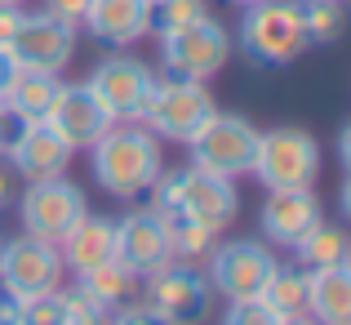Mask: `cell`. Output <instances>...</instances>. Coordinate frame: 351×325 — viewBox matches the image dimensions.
<instances>
[{"mask_svg": "<svg viewBox=\"0 0 351 325\" xmlns=\"http://www.w3.org/2000/svg\"><path fill=\"white\" fill-rule=\"evenodd\" d=\"M143 303L169 325H205L209 317V281L200 267L187 263H165L143 276Z\"/></svg>", "mask_w": 351, "mask_h": 325, "instance_id": "9", "label": "cell"}, {"mask_svg": "<svg viewBox=\"0 0 351 325\" xmlns=\"http://www.w3.org/2000/svg\"><path fill=\"white\" fill-rule=\"evenodd\" d=\"M9 54H14V63L23 71H49V76H58L76 58V27L45 14V9L40 14H23Z\"/></svg>", "mask_w": 351, "mask_h": 325, "instance_id": "12", "label": "cell"}, {"mask_svg": "<svg viewBox=\"0 0 351 325\" xmlns=\"http://www.w3.org/2000/svg\"><path fill=\"white\" fill-rule=\"evenodd\" d=\"M94 89V98L112 111V120H138L147 107V94L156 85V71L134 54H112L94 67V76L85 80Z\"/></svg>", "mask_w": 351, "mask_h": 325, "instance_id": "13", "label": "cell"}, {"mask_svg": "<svg viewBox=\"0 0 351 325\" xmlns=\"http://www.w3.org/2000/svg\"><path fill=\"white\" fill-rule=\"evenodd\" d=\"M267 192L276 188H316L320 183V143L298 125H280L258 134L254 165H249Z\"/></svg>", "mask_w": 351, "mask_h": 325, "instance_id": "4", "label": "cell"}, {"mask_svg": "<svg viewBox=\"0 0 351 325\" xmlns=\"http://www.w3.org/2000/svg\"><path fill=\"white\" fill-rule=\"evenodd\" d=\"M0 325H18V299H9L0 290Z\"/></svg>", "mask_w": 351, "mask_h": 325, "instance_id": "34", "label": "cell"}, {"mask_svg": "<svg viewBox=\"0 0 351 325\" xmlns=\"http://www.w3.org/2000/svg\"><path fill=\"white\" fill-rule=\"evenodd\" d=\"M62 254L53 240H40V236H14L0 245V290L9 299H36V294H49L62 285Z\"/></svg>", "mask_w": 351, "mask_h": 325, "instance_id": "8", "label": "cell"}, {"mask_svg": "<svg viewBox=\"0 0 351 325\" xmlns=\"http://www.w3.org/2000/svg\"><path fill=\"white\" fill-rule=\"evenodd\" d=\"M0 5H23V0H0Z\"/></svg>", "mask_w": 351, "mask_h": 325, "instance_id": "39", "label": "cell"}, {"mask_svg": "<svg viewBox=\"0 0 351 325\" xmlns=\"http://www.w3.org/2000/svg\"><path fill=\"white\" fill-rule=\"evenodd\" d=\"M18 23H23V9H18V5H0V49H9V45H14Z\"/></svg>", "mask_w": 351, "mask_h": 325, "instance_id": "33", "label": "cell"}, {"mask_svg": "<svg viewBox=\"0 0 351 325\" xmlns=\"http://www.w3.org/2000/svg\"><path fill=\"white\" fill-rule=\"evenodd\" d=\"M169 223V254L173 263H187V267H200L218 245V232L205 227L196 218H165Z\"/></svg>", "mask_w": 351, "mask_h": 325, "instance_id": "24", "label": "cell"}, {"mask_svg": "<svg viewBox=\"0 0 351 325\" xmlns=\"http://www.w3.org/2000/svg\"><path fill=\"white\" fill-rule=\"evenodd\" d=\"M240 45H245V58L258 63V67H289V63H298V54L307 49L302 0H258V5H245Z\"/></svg>", "mask_w": 351, "mask_h": 325, "instance_id": "3", "label": "cell"}, {"mask_svg": "<svg viewBox=\"0 0 351 325\" xmlns=\"http://www.w3.org/2000/svg\"><path fill=\"white\" fill-rule=\"evenodd\" d=\"M76 285L98 303V308L116 312L120 303H129V294L138 290V272H129L120 258H107V263H98V267H89V272H80Z\"/></svg>", "mask_w": 351, "mask_h": 325, "instance_id": "22", "label": "cell"}, {"mask_svg": "<svg viewBox=\"0 0 351 325\" xmlns=\"http://www.w3.org/2000/svg\"><path fill=\"white\" fill-rule=\"evenodd\" d=\"M307 281H311L307 267H280L276 263V272L267 276L258 299H263L276 317H298V312H307Z\"/></svg>", "mask_w": 351, "mask_h": 325, "instance_id": "23", "label": "cell"}, {"mask_svg": "<svg viewBox=\"0 0 351 325\" xmlns=\"http://www.w3.org/2000/svg\"><path fill=\"white\" fill-rule=\"evenodd\" d=\"M218 111L214 94L205 89V80H182V76H165L152 85L147 107L138 116V125H147L156 138H173V143H191L200 125Z\"/></svg>", "mask_w": 351, "mask_h": 325, "instance_id": "5", "label": "cell"}, {"mask_svg": "<svg viewBox=\"0 0 351 325\" xmlns=\"http://www.w3.org/2000/svg\"><path fill=\"white\" fill-rule=\"evenodd\" d=\"M116 258L129 272L147 276L156 267L173 263L169 254V223L156 210H134V214L116 218Z\"/></svg>", "mask_w": 351, "mask_h": 325, "instance_id": "16", "label": "cell"}, {"mask_svg": "<svg viewBox=\"0 0 351 325\" xmlns=\"http://www.w3.org/2000/svg\"><path fill=\"white\" fill-rule=\"evenodd\" d=\"M58 254H62V267H71V272H89V267L107 263V258H116V218L107 214H80L71 223V232L58 240Z\"/></svg>", "mask_w": 351, "mask_h": 325, "instance_id": "19", "label": "cell"}, {"mask_svg": "<svg viewBox=\"0 0 351 325\" xmlns=\"http://www.w3.org/2000/svg\"><path fill=\"white\" fill-rule=\"evenodd\" d=\"M187 147H191V165H196V170L236 179V174H249V165H254L258 125L245 120V116H232V111H214V116L191 134Z\"/></svg>", "mask_w": 351, "mask_h": 325, "instance_id": "7", "label": "cell"}, {"mask_svg": "<svg viewBox=\"0 0 351 325\" xmlns=\"http://www.w3.org/2000/svg\"><path fill=\"white\" fill-rule=\"evenodd\" d=\"M0 245H5V236H0Z\"/></svg>", "mask_w": 351, "mask_h": 325, "instance_id": "40", "label": "cell"}, {"mask_svg": "<svg viewBox=\"0 0 351 325\" xmlns=\"http://www.w3.org/2000/svg\"><path fill=\"white\" fill-rule=\"evenodd\" d=\"M45 125H49L71 152H80V147H94L116 120H112V111L94 98L89 85H62L58 98H53V107H49V116H45Z\"/></svg>", "mask_w": 351, "mask_h": 325, "instance_id": "14", "label": "cell"}, {"mask_svg": "<svg viewBox=\"0 0 351 325\" xmlns=\"http://www.w3.org/2000/svg\"><path fill=\"white\" fill-rule=\"evenodd\" d=\"M209 18L205 0H152V27L156 32H178V27H191Z\"/></svg>", "mask_w": 351, "mask_h": 325, "instance_id": "27", "label": "cell"}, {"mask_svg": "<svg viewBox=\"0 0 351 325\" xmlns=\"http://www.w3.org/2000/svg\"><path fill=\"white\" fill-rule=\"evenodd\" d=\"M258 223H263L267 240L293 249L311 227H320V223H325V205H320L316 188H276L271 197L263 201V214H258Z\"/></svg>", "mask_w": 351, "mask_h": 325, "instance_id": "17", "label": "cell"}, {"mask_svg": "<svg viewBox=\"0 0 351 325\" xmlns=\"http://www.w3.org/2000/svg\"><path fill=\"white\" fill-rule=\"evenodd\" d=\"M62 303H67V325H107V321H112V317H107V308H98L80 285L62 290Z\"/></svg>", "mask_w": 351, "mask_h": 325, "instance_id": "29", "label": "cell"}, {"mask_svg": "<svg viewBox=\"0 0 351 325\" xmlns=\"http://www.w3.org/2000/svg\"><path fill=\"white\" fill-rule=\"evenodd\" d=\"M307 312L316 325H351V267L334 263L311 272L307 281Z\"/></svg>", "mask_w": 351, "mask_h": 325, "instance_id": "20", "label": "cell"}, {"mask_svg": "<svg viewBox=\"0 0 351 325\" xmlns=\"http://www.w3.org/2000/svg\"><path fill=\"white\" fill-rule=\"evenodd\" d=\"M232 5H240V9H245V5H258V0H232Z\"/></svg>", "mask_w": 351, "mask_h": 325, "instance_id": "38", "label": "cell"}, {"mask_svg": "<svg viewBox=\"0 0 351 325\" xmlns=\"http://www.w3.org/2000/svg\"><path fill=\"white\" fill-rule=\"evenodd\" d=\"M18 325H67V303H62V290L23 299V303H18Z\"/></svg>", "mask_w": 351, "mask_h": 325, "instance_id": "28", "label": "cell"}, {"mask_svg": "<svg viewBox=\"0 0 351 325\" xmlns=\"http://www.w3.org/2000/svg\"><path fill=\"white\" fill-rule=\"evenodd\" d=\"M18 214H23L27 236H40V240H53V245H58V240L71 232V223L85 214V192H80L71 179H62V174L58 179L27 183Z\"/></svg>", "mask_w": 351, "mask_h": 325, "instance_id": "11", "label": "cell"}, {"mask_svg": "<svg viewBox=\"0 0 351 325\" xmlns=\"http://www.w3.org/2000/svg\"><path fill=\"white\" fill-rule=\"evenodd\" d=\"M205 263H209V285H214V294H223L227 303L258 299L263 285H267V276L276 272L271 245L249 240V236H236V240L214 245V254H209Z\"/></svg>", "mask_w": 351, "mask_h": 325, "instance_id": "10", "label": "cell"}, {"mask_svg": "<svg viewBox=\"0 0 351 325\" xmlns=\"http://www.w3.org/2000/svg\"><path fill=\"white\" fill-rule=\"evenodd\" d=\"M223 325H280V317H276L263 299H236L232 308H227Z\"/></svg>", "mask_w": 351, "mask_h": 325, "instance_id": "30", "label": "cell"}, {"mask_svg": "<svg viewBox=\"0 0 351 325\" xmlns=\"http://www.w3.org/2000/svg\"><path fill=\"white\" fill-rule=\"evenodd\" d=\"M94 179L107 197L116 201H134L143 192H152V183L165 170V152L160 138L138 120H116L94 147Z\"/></svg>", "mask_w": 351, "mask_h": 325, "instance_id": "1", "label": "cell"}, {"mask_svg": "<svg viewBox=\"0 0 351 325\" xmlns=\"http://www.w3.org/2000/svg\"><path fill=\"white\" fill-rule=\"evenodd\" d=\"M9 197H14V170H5V165H0V210L9 205Z\"/></svg>", "mask_w": 351, "mask_h": 325, "instance_id": "36", "label": "cell"}, {"mask_svg": "<svg viewBox=\"0 0 351 325\" xmlns=\"http://www.w3.org/2000/svg\"><path fill=\"white\" fill-rule=\"evenodd\" d=\"M227 58H232V36L214 14L178 32H160V63L169 76L209 80L227 67Z\"/></svg>", "mask_w": 351, "mask_h": 325, "instance_id": "6", "label": "cell"}, {"mask_svg": "<svg viewBox=\"0 0 351 325\" xmlns=\"http://www.w3.org/2000/svg\"><path fill=\"white\" fill-rule=\"evenodd\" d=\"M152 210L165 218H196L214 232H227L240 214V197L232 188V179L223 174H209V170H160V179L152 183Z\"/></svg>", "mask_w": 351, "mask_h": 325, "instance_id": "2", "label": "cell"}, {"mask_svg": "<svg viewBox=\"0 0 351 325\" xmlns=\"http://www.w3.org/2000/svg\"><path fill=\"white\" fill-rule=\"evenodd\" d=\"M85 9H89V0H45V14L62 18V23H71V27H80Z\"/></svg>", "mask_w": 351, "mask_h": 325, "instance_id": "32", "label": "cell"}, {"mask_svg": "<svg viewBox=\"0 0 351 325\" xmlns=\"http://www.w3.org/2000/svg\"><path fill=\"white\" fill-rule=\"evenodd\" d=\"M14 71H18V63H14V54L9 49H0V89L9 85V80H14Z\"/></svg>", "mask_w": 351, "mask_h": 325, "instance_id": "35", "label": "cell"}, {"mask_svg": "<svg viewBox=\"0 0 351 325\" xmlns=\"http://www.w3.org/2000/svg\"><path fill=\"white\" fill-rule=\"evenodd\" d=\"M107 325H169V321H160L152 308H147V303H134V308H125V303H120L116 317L107 321Z\"/></svg>", "mask_w": 351, "mask_h": 325, "instance_id": "31", "label": "cell"}, {"mask_svg": "<svg viewBox=\"0 0 351 325\" xmlns=\"http://www.w3.org/2000/svg\"><path fill=\"white\" fill-rule=\"evenodd\" d=\"M347 18H343V0H307L302 5V32L307 45H334L343 36Z\"/></svg>", "mask_w": 351, "mask_h": 325, "instance_id": "26", "label": "cell"}, {"mask_svg": "<svg viewBox=\"0 0 351 325\" xmlns=\"http://www.w3.org/2000/svg\"><path fill=\"white\" fill-rule=\"evenodd\" d=\"M293 254H298V263L307 267V272H320V267L347 263V236H343V227L320 223V227H311L307 236L293 245Z\"/></svg>", "mask_w": 351, "mask_h": 325, "instance_id": "25", "label": "cell"}, {"mask_svg": "<svg viewBox=\"0 0 351 325\" xmlns=\"http://www.w3.org/2000/svg\"><path fill=\"white\" fill-rule=\"evenodd\" d=\"M80 23L98 45L129 49L152 32V0H89Z\"/></svg>", "mask_w": 351, "mask_h": 325, "instance_id": "18", "label": "cell"}, {"mask_svg": "<svg viewBox=\"0 0 351 325\" xmlns=\"http://www.w3.org/2000/svg\"><path fill=\"white\" fill-rule=\"evenodd\" d=\"M280 325H316V321H311V312H298V317H280Z\"/></svg>", "mask_w": 351, "mask_h": 325, "instance_id": "37", "label": "cell"}, {"mask_svg": "<svg viewBox=\"0 0 351 325\" xmlns=\"http://www.w3.org/2000/svg\"><path fill=\"white\" fill-rule=\"evenodd\" d=\"M62 80L49 76V71H14V80H9L5 89H0V103H5V111L23 125V120H45L53 107V98H58Z\"/></svg>", "mask_w": 351, "mask_h": 325, "instance_id": "21", "label": "cell"}, {"mask_svg": "<svg viewBox=\"0 0 351 325\" xmlns=\"http://www.w3.org/2000/svg\"><path fill=\"white\" fill-rule=\"evenodd\" d=\"M5 156H9V165H14V174H23L27 183L58 179L71 165V147L62 143L45 120H23V125L9 134Z\"/></svg>", "mask_w": 351, "mask_h": 325, "instance_id": "15", "label": "cell"}]
</instances>
